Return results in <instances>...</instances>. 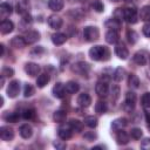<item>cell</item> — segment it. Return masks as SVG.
I'll use <instances>...</instances> for the list:
<instances>
[{"mask_svg":"<svg viewBox=\"0 0 150 150\" xmlns=\"http://www.w3.org/2000/svg\"><path fill=\"white\" fill-rule=\"evenodd\" d=\"M89 56L94 61L103 60L104 56H108V50L103 46H94L89 49Z\"/></svg>","mask_w":150,"mask_h":150,"instance_id":"6da1fadb","label":"cell"},{"mask_svg":"<svg viewBox=\"0 0 150 150\" xmlns=\"http://www.w3.org/2000/svg\"><path fill=\"white\" fill-rule=\"evenodd\" d=\"M83 38L87 41H89V42L96 41L100 38L98 28L95 27V26H87V27H84V29H83Z\"/></svg>","mask_w":150,"mask_h":150,"instance_id":"7a4b0ae2","label":"cell"},{"mask_svg":"<svg viewBox=\"0 0 150 150\" xmlns=\"http://www.w3.org/2000/svg\"><path fill=\"white\" fill-rule=\"evenodd\" d=\"M135 104H136V94L132 91H128L123 103V110L127 112H131L135 109Z\"/></svg>","mask_w":150,"mask_h":150,"instance_id":"3957f363","label":"cell"},{"mask_svg":"<svg viewBox=\"0 0 150 150\" xmlns=\"http://www.w3.org/2000/svg\"><path fill=\"white\" fill-rule=\"evenodd\" d=\"M71 70H73L74 73H76V74H79V75L84 76V75H87V74L89 73L90 67H89V64L86 63V62H76V63H74V64L71 66Z\"/></svg>","mask_w":150,"mask_h":150,"instance_id":"277c9868","label":"cell"},{"mask_svg":"<svg viewBox=\"0 0 150 150\" xmlns=\"http://www.w3.org/2000/svg\"><path fill=\"white\" fill-rule=\"evenodd\" d=\"M19 93H20V82H19V80L11 81L8 87H7V95H8V97L14 98V97H16L19 95Z\"/></svg>","mask_w":150,"mask_h":150,"instance_id":"5b68a950","label":"cell"},{"mask_svg":"<svg viewBox=\"0 0 150 150\" xmlns=\"http://www.w3.org/2000/svg\"><path fill=\"white\" fill-rule=\"evenodd\" d=\"M124 20L128 23H136L138 21L137 11L135 8H131V7L124 8Z\"/></svg>","mask_w":150,"mask_h":150,"instance_id":"8992f818","label":"cell"},{"mask_svg":"<svg viewBox=\"0 0 150 150\" xmlns=\"http://www.w3.org/2000/svg\"><path fill=\"white\" fill-rule=\"evenodd\" d=\"M95 91H96L97 96H100V97H105V96L108 95V93H109V87H108L107 81H103V80L98 81V82L96 83V86H95Z\"/></svg>","mask_w":150,"mask_h":150,"instance_id":"52a82bcc","label":"cell"},{"mask_svg":"<svg viewBox=\"0 0 150 150\" xmlns=\"http://www.w3.org/2000/svg\"><path fill=\"white\" fill-rule=\"evenodd\" d=\"M47 22H48L49 27L53 28V29H60V28L62 27V23H63L62 18L59 16V15H56V14L49 15L48 19H47Z\"/></svg>","mask_w":150,"mask_h":150,"instance_id":"ba28073f","label":"cell"},{"mask_svg":"<svg viewBox=\"0 0 150 150\" xmlns=\"http://www.w3.org/2000/svg\"><path fill=\"white\" fill-rule=\"evenodd\" d=\"M115 54L118 59H122V60H125L128 56H129V50L128 48L124 46L123 42H118L116 43L115 46Z\"/></svg>","mask_w":150,"mask_h":150,"instance_id":"9c48e42d","label":"cell"},{"mask_svg":"<svg viewBox=\"0 0 150 150\" xmlns=\"http://www.w3.org/2000/svg\"><path fill=\"white\" fill-rule=\"evenodd\" d=\"M0 137L2 141H12L14 137V130L11 127L4 125L0 128Z\"/></svg>","mask_w":150,"mask_h":150,"instance_id":"30bf717a","label":"cell"},{"mask_svg":"<svg viewBox=\"0 0 150 150\" xmlns=\"http://www.w3.org/2000/svg\"><path fill=\"white\" fill-rule=\"evenodd\" d=\"M25 71L29 75V76H36L40 73V67L38 63L34 62H27L25 64Z\"/></svg>","mask_w":150,"mask_h":150,"instance_id":"8fae6325","label":"cell"},{"mask_svg":"<svg viewBox=\"0 0 150 150\" xmlns=\"http://www.w3.org/2000/svg\"><path fill=\"white\" fill-rule=\"evenodd\" d=\"M57 134H59V137H60L61 139L66 141V139H69V138L71 137L73 130L70 129L69 124H68V125H61V127L59 128V130H57Z\"/></svg>","mask_w":150,"mask_h":150,"instance_id":"7c38bea8","label":"cell"},{"mask_svg":"<svg viewBox=\"0 0 150 150\" xmlns=\"http://www.w3.org/2000/svg\"><path fill=\"white\" fill-rule=\"evenodd\" d=\"M127 124H128V120L124 117H120L111 122V129L114 131H118V130H122L123 128H125Z\"/></svg>","mask_w":150,"mask_h":150,"instance_id":"4fadbf2b","label":"cell"},{"mask_svg":"<svg viewBox=\"0 0 150 150\" xmlns=\"http://www.w3.org/2000/svg\"><path fill=\"white\" fill-rule=\"evenodd\" d=\"M14 29V23L11 20H2L0 23V32L1 34H9Z\"/></svg>","mask_w":150,"mask_h":150,"instance_id":"5bb4252c","label":"cell"},{"mask_svg":"<svg viewBox=\"0 0 150 150\" xmlns=\"http://www.w3.org/2000/svg\"><path fill=\"white\" fill-rule=\"evenodd\" d=\"M77 103H79V105L82 107V108H87V107H89L90 103H91V97H90V95L87 94V93H82V94H80L79 97H77Z\"/></svg>","mask_w":150,"mask_h":150,"instance_id":"9a60e30c","label":"cell"},{"mask_svg":"<svg viewBox=\"0 0 150 150\" xmlns=\"http://www.w3.org/2000/svg\"><path fill=\"white\" fill-rule=\"evenodd\" d=\"M12 12H13V8H12V6L9 4L2 2L0 5V18L2 20H6V18L12 14Z\"/></svg>","mask_w":150,"mask_h":150,"instance_id":"2e32d148","label":"cell"},{"mask_svg":"<svg viewBox=\"0 0 150 150\" xmlns=\"http://www.w3.org/2000/svg\"><path fill=\"white\" fill-rule=\"evenodd\" d=\"M118 39H120V34L117 30H114V29H109L107 33H105V41L110 45L112 43H117L118 42Z\"/></svg>","mask_w":150,"mask_h":150,"instance_id":"e0dca14e","label":"cell"},{"mask_svg":"<svg viewBox=\"0 0 150 150\" xmlns=\"http://www.w3.org/2000/svg\"><path fill=\"white\" fill-rule=\"evenodd\" d=\"M26 45H27V42H26L25 38L19 36V35L14 36V38L11 40V46H12L13 48H15V49H22Z\"/></svg>","mask_w":150,"mask_h":150,"instance_id":"ac0fdd59","label":"cell"},{"mask_svg":"<svg viewBox=\"0 0 150 150\" xmlns=\"http://www.w3.org/2000/svg\"><path fill=\"white\" fill-rule=\"evenodd\" d=\"M64 94H66L64 86H63L61 82H57V83L53 87V95H54L56 98H63V97H64Z\"/></svg>","mask_w":150,"mask_h":150,"instance_id":"d6986e66","label":"cell"},{"mask_svg":"<svg viewBox=\"0 0 150 150\" xmlns=\"http://www.w3.org/2000/svg\"><path fill=\"white\" fill-rule=\"evenodd\" d=\"M19 132H20V136L22 137V138H29L32 135H33V128L28 124V123H25V124H22L21 127H20V129H19Z\"/></svg>","mask_w":150,"mask_h":150,"instance_id":"ffe728a7","label":"cell"},{"mask_svg":"<svg viewBox=\"0 0 150 150\" xmlns=\"http://www.w3.org/2000/svg\"><path fill=\"white\" fill-rule=\"evenodd\" d=\"M40 39V33L38 30H28L25 35V40L27 43H35Z\"/></svg>","mask_w":150,"mask_h":150,"instance_id":"44dd1931","label":"cell"},{"mask_svg":"<svg viewBox=\"0 0 150 150\" xmlns=\"http://www.w3.org/2000/svg\"><path fill=\"white\" fill-rule=\"evenodd\" d=\"M116 142L120 145H125L129 143V135L123 131V130H118L116 134Z\"/></svg>","mask_w":150,"mask_h":150,"instance_id":"7402d4cb","label":"cell"},{"mask_svg":"<svg viewBox=\"0 0 150 150\" xmlns=\"http://www.w3.org/2000/svg\"><path fill=\"white\" fill-rule=\"evenodd\" d=\"M67 41V35L63 33H55L52 35V42L55 46H61Z\"/></svg>","mask_w":150,"mask_h":150,"instance_id":"603a6c76","label":"cell"},{"mask_svg":"<svg viewBox=\"0 0 150 150\" xmlns=\"http://www.w3.org/2000/svg\"><path fill=\"white\" fill-rule=\"evenodd\" d=\"M148 61V56L144 52H137L135 55H134V62L138 66H144Z\"/></svg>","mask_w":150,"mask_h":150,"instance_id":"cb8c5ba5","label":"cell"},{"mask_svg":"<svg viewBox=\"0 0 150 150\" xmlns=\"http://www.w3.org/2000/svg\"><path fill=\"white\" fill-rule=\"evenodd\" d=\"M64 89H66V93L68 94H76L80 90V84L75 81H68L64 86Z\"/></svg>","mask_w":150,"mask_h":150,"instance_id":"d4e9b609","label":"cell"},{"mask_svg":"<svg viewBox=\"0 0 150 150\" xmlns=\"http://www.w3.org/2000/svg\"><path fill=\"white\" fill-rule=\"evenodd\" d=\"M63 0H49L48 1V7L53 12H60L63 8Z\"/></svg>","mask_w":150,"mask_h":150,"instance_id":"484cf974","label":"cell"},{"mask_svg":"<svg viewBox=\"0 0 150 150\" xmlns=\"http://www.w3.org/2000/svg\"><path fill=\"white\" fill-rule=\"evenodd\" d=\"M66 118H67V112H66L64 110L59 109V110L54 111V114H53V120H54L55 122H57V123H62V122H64Z\"/></svg>","mask_w":150,"mask_h":150,"instance_id":"4316f807","label":"cell"},{"mask_svg":"<svg viewBox=\"0 0 150 150\" xmlns=\"http://www.w3.org/2000/svg\"><path fill=\"white\" fill-rule=\"evenodd\" d=\"M48 82H49V75L46 74V73L40 74V75L38 76V79H36V84H38L39 88L46 87V86L48 84Z\"/></svg>","mask_w":150,"mask_h":150,"instance_id":"83f0119b","label":"cell"},{"mask_svg":"<svg viewBox=\"0 0 150 150\" xmlns=\"http://www.w3.org/2000/svg\"><path fill=\"white\" fill-rule=\"evenodd\" d=\"M139 19L145 21V22H150V6H144L141 8Z\"/></svg>","mask_w":150,"mask_h":150,"instance_id":"f1b7e54d","label":"cell"},{"mask_svg":"<svg viewBox=\"0 0 150 150\" xmlns=\"http://www.w3.org/2000/svg\"><path fill=\"white\" fill-rule=\"evenodd\" d=\"M69 127H70V129L73 130V131H75V132H80V131H82V128H83V125H82V122L81 121H79V120H70L69 121Z\"/></svg>","mask_w":150,"mask_h":150,"instance_id":"f546056e","label":"cell"},{"mask_svg":"<svg viewBox=\"0 0 150 150\" xmlns=\"http://www.w3.org/2000/svg\"><path fill=\"white\" fill-rule=\"evenodd\" d=\"M105 26L108 28H110V29H114V30H117L118 32V29L121 28V21H118L117 19L112 18V19H110V20H108L105 22Z\"/></svg>","mask_w":150,"mask_h":150,"instance_id":"4dcf8cb0","label":"cell"},{"mask_svg":"<svg viewBox=\"0 0 150 150\" xmlns=\"http://www.w3.org/2000/svg\"><path fill=\"white\" fill-rule=\"evenodd\" d=\"M124 74H125V70H124L122 67H118V68H116L115 71L112 73V79H114L116 82H120V81L123 80Z\"/></svg>","mask_w":150,"mask_h":150,"instance_id":"1f68e13d","label":"cell"},{"mask_svg":"<svg viewBox=\"0 0 150 150\" xmlns=\"http://www.w3.org/2000/svg\"><path fill=\"white\" fill-rule=\"evenodd\" d=\"M128 84H129V87H131L134 89H137L139 87V79L135 74H130L129 77H128Z\"/></svg>","mask_w":150,"mask_h":150,"instance_id":"d6a6232c","label":"cell"},{"mask_svg":"<svg viewBox=\"0 0 150 150\" xmlns=\"http://www.w3.org/2000/svg\"><path fill=\"white\" fill-rule=\"evenodd\" d=\"M97 117H95L94 115H90V116H87L84 117V124L89 128H96L97 127Z\"/></svg>","mask_w":150,"mask_h":150,"instance_id":"836d02e7","label":"cell"},{"mask_svg":"<svg viewBox=\"0 0 150 150\" xmlns=\"http://www.w3.org/2000/svg\"><path fill=\"white\" fill-rule=\"evenodd\" d=\"M107 110H108V105H107V103L104 101L96 102V104H95V111L97 114H104V112H107Z\"/></svg>","mask_w":150,"mask_h":150,"instance_id":"e575fe53","label":"cell"},{"mask_svg":"<svg viewBox=\"0 0 150 150\" xmlns=\"http://www.w3.org/2000/svg\"><path fill=\"white\" fill-rule=\"evenodd\" d=\"M4 118H5V121H7V122L15 123V122L19 121V115H18L16 112H8V111H6L5 115H4Z\"/></svg>","mask_w":150,"mask_h":150,"instance_id":"d590c367","label":"cell"},{"mask_svg":"<svg viewBox=\"0 0 150 150\" xmlns=\"http://www.w3.org/2000/svg\"><path fill=\"white\" fill-rule=\"evenodd\" d=\"M127 38H128V41L129 43L131 45H135L138 40V34L135 32V30H128L127 32Z\"/></svg>","mask_w":150,"mask_h":150,"instance_id":"8d00e7d4","label":"cell"},{"mask_svg":"<svg viewBox=\"0 0 150 150\" xmlns=\"http://www.w3.org/2000/svg\"><path fill=\"white\" fill-rule=\"evenodd\" d=\"M34 116H35V109H33V108H27L22 112V117L25 120H32V118H34Z\"/></svg>","mask_w":150,"mask_h":150,"instance_id":"74e56055","label":"cell"},{"mask_svg":"<svg viewBox=\"0 0 150 150\" xmlns=\"http://www.w3.org/2000/svg\"><path fill=\"white\" fill-rule=\"evenodd\" d=\"M130 136H131L134 139H139V138L143 136V131H142V129H139V128H132V129L130 130Z\"/></svg>","mask_w":150,"mask_h":150,"instance_id":"f35d334b","label":"cell"},{"mask_svg":"<svg viewBox=\"0 0 150 150\" xmlns=\"http://www.w3.org/2000/svg\"><path fill=\"white\" fill-rule=\"evenodd\" d=\"M91 7H93L96 12H98V13H101V12H103V11H104L103 2H102V1H100V0H95V1L91 4Z\"/></svg>","mask_w":150,"mask_h":150,"instance_id":"ab89813d","label":"cell"},{"mask_svg":"<svg viewBox=\"0 0 150 150\" xmlns=\"http://www.w3.org/2000/svg\"><path fill=\"white\" fill-rule=\"evenodd\" d=\"M110 94H111V100H112V102H116L117 98L120 97V88H118L117 86H114V87L111 88V90H110Z\"/></svg>","mask_w":150,"mask_h":150,"instance_id":"60d3db41","label":"cell"},{"mask_svg":"<svg viewBox=\"0 0 150 150\" xmlns=\"http://www.w3.org/2000/svg\"><path fill=\"white\" fill-rule=\"evenodd\" d=\"M114 18L122 22V20H124V8H117L114 12Z\"/></svg>","mask_w":150,"mask_h":150,"instance_id":"b9f144b4","label":"cell"},{"mask_svg":"<svg viewBox=\"0 0 150 150\" xmlns=\"http://www.w3.org/2000/svg\"><path fill=\"white\" fill-rule=\"evenodd\" d=\"M33 94H34V88H33V86L29 84V83H27V84L25 86V88H23V95H25V97H29V96H32Z\"/></svg>","mask_w":150,"mask_h":150,"instance_id":"7bdbcfd3","label":"cell"},{"mask_svg":"<svg viewBox=\"0 0 150 150\" xmlns=\"http://www.w3.org/2000/svg\"><path fill=\"white\" fill-rule=\"evenodd\" d=\"M142 104L144 108H150V93H145L142 96Z\"/></svg>","mask_w":150,"mask_h":150,"instance_id":"ee69618b","label":"cell"},{"mask_svg":"<svg viewBox=\"0 0 150 150\" xmlns=\"http://www.w3.org/2000/svg\"><path fill=\"white\" fill-rule=\"evenodd\" d=\"M1 75H4L5 77H12L14 75V70L11 67H5L2 69V71H1Z\"/></svg>","mask_w":150,"mask_h":150,"instance_id":"f6af8a7d","label":"cell"},{"mask_svg":"<svg viewBox=\"0 0 150 150\" xmlns=\"http://www.w3.org/2000/svg\"><path fill=\"white\" fill-rule=\"evenodd\" d=\"M83 137H84L87 141H94V139L97 137V135H96L94 131H87V132H84Z\"/></svg>","mask_w":150,"mask_h":150,"instance_id":"bcb514c9","label":"cell"},{"mask_svg":"<svg viewBox=\"0 0 150 150\" xmlns=\"http://www.w3.org/2000/svg\"><path fill=\"white\" fill-rule=\"evenodd\" d=\"M42 53H45V49L41 47V46H39V47H35L32 52H30V54L33 55V56H39L40 54H42Z\"/></svg>","mask_w":150,"mask_h":150,"instance_id":"7dc6e473","label":"cell"},{"mask_svg":"<svg viewBox=\"0 0 150 150\" xmlns=\"http://www.w3.org/2000/svg\"><path fill=\"white\" fill-rule=\"evenodd\" d=\"M141 148L144 150H150V138H144L141 143Z\"/></svg>","mask_w":150,"mask_h":150,"instance_id":"c3c4849f","label":"cell"},{"mask_svg":"<svg viewBox=\"0 0 150 150\" xmlns=\"http://www.w3.org/2000/svg\"><path fill=\"white\" fill-rule=\"evenodd\" d=\"M143 34L146 36V38H150V22H148V23H145L144 26H143Z\"/></svg>","mask_w":150,"mask_h":150,"instance_id":"681fc988","label":"cell"},{"mask_svg":"<svg viewBox=\"0 0 150 150\" xmlns=\"http://www.w3.org/2000/svg\"><path fill=\"white\" fill-rule=\"evenodd\" d=\"M54 146L56 149H64L66 148V143H61L60 141H55L54 142Z\"/></svg>","mask_w":150,"mask_h":150,"instance_id":"f907efd6","label":"cell"},{"mask_svg":"<svg viewBox=\"0 0 150 150\" xmlns=\"http://www.w3.org/2000/svg\"><path fill=\"white\" fill-rule=\"evenodd\" d=\"M4 82H5V76L1 75V80H0V87H4Z\"/></svg>","mask_w":150,"mask_h":150,"instance_id":"816d5d0a","label":"cell"},{"mask_svg":"<svg viewBox=\"0 0 150 150\" xmlns=\"http://www.w3.org/2000/svg\"><path fill=\"white\" fill-rule=\"evenodd\" d=\"M0 48H1V56H4V52H5V46L1 43L0 45Z\"/></svg>","mask_w":150,"mask_h":150,"instance_id":"f5cc1de1","label":"cell"},{"mask_svg":"<svg viewBox=\"0 0 150 150\" xmlns=\"http://www.w3.org/2000/svg\"><path fill=\"white\" fill-rule=\"evenodd\" d=\"M105 146L104 145H96V146H94L93 149H104Z\"/></svg>","mask_w":150,"mask_h":150,"instance_id":"db71d44e","label":"cell"},{"mask_svg":"<svg viewBox=\"0 0 150 150\" xmlns=\"http://www.w3.org/2000/svg\"><path fill=\"white\" fill-rule=\"evenodd\" d=\"M146 121L150 123V112H148V114H146Z\"/></svg>","mask_w":150,"mask_h":150,"instance_id":"11a10c76","label":"cell"},{"mask_svg":"<svg viewBox=\"0 0 150 150\" xmlns=\"http://www.w3.org/2000/svg\"><path fill=\"white\" fill-rule=\"evenodd\" d=\"M2 104H4V97L0 98V105H2Z\"/></svg>","mask_w":150,"mask_h":150,"instance_id":"9f6ffc18","label":"cell"},{"mask_svg":"<svg viewBox=\"0 0 150 150\" xmlns=\"http://www.w3.org/2000/svg\"><path fill=\"white\" fill-rule=\"evenodd\" d=\"M110 1H112V2H117V1H120V0H110Z\"/></svg>","mask_w":150,"mask_h":150,"instance_id":"6f0895ef","label":"cell"},{"mask_svg":"<svg viewBox=\"0 0 150 150\" xmlns=\"http://www.w3.org/2000/svg\"><path fill=\"white\" fill-rule=\"evenodd\" d=\"M123 1H125V2H130L131 0H123Z\"/></svg>","mask_w":150,"mask_h":150,"instance_id":"680465c9","label":"cell"}]
</instances>
